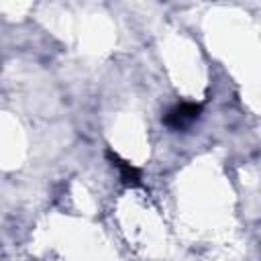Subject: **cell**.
I'll return each mask as SVG.
<instances>
[{"label": "cell", "instance_id": "obj_2", "mask_svg": "<svg viewBox=\"0 0 261 261\" xmlns=\"http://www.w3.org/2000/svg\"><path fill=\"white\" fill-rule=\"evenodd\" d=\"M106 157H108L110 165L118 169L120 181H122L126 188H139V186H143V181H141V171H139L135 165H130L128 161L120 159V157H118L114 151H110V149L106 151Z\"/></svg>", "mask_w": 261, "mask_h": 261}, {"label": "cell", "instance_id": "obj_1", "mask_svg": "<svg viewBox=\"0 0 261 261\" xmlns=\"http://www.w3.org/2000/svg\"><path fill=\"white\" fill-rule=\"evenodd\" d=\"M200 114H202V104L179 102L167 110V114L163 116V124L171 130H186L188 126H192L200 118Z\"/></svg>", "mask_w": 261, "mask_h": 261}]
</instances>
